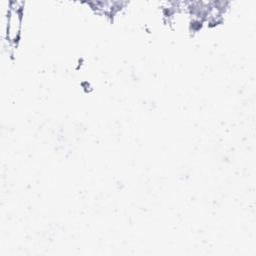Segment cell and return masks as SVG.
<instances>
[{"instance_id": "cell-1", "label": "cell", "mask_w": 256, "mask_h": 256, "mask_svg": "<svg viewBox=\"0 0 256 256\" xmlns=\"http://www.w3.org/2000/svg\"><path fill=\"white\" fill-rule=\"evenodd\" d=\"M22 27V3L11 2L4 16L5 39L10 44L18 41Z\"/></svg>"}]
</instances>
